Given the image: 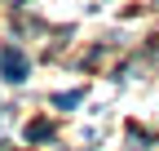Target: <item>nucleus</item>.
<instances>
[{"instance_id":"2","label":"nucleus","mask_w":159,"mask_h":151,"mask_svg":"<svg viewBox=\"0 0 159 151\" xmlns=\"http://www.w3.org/2000/svg\"><path fill=\"white\" fill-rule=\"evenodd\" d=\"M44 138H53V124L49 120H31L27 124V142H44Z\"/></svg>"},{"instance_id":"1","label":"nucleus","mask_w":159,"mask_h":151,"mask_svg":"<svg viewBox=\"0 0 159 151\" xmlns=\"http://www.w3.org/2000/svg\"><path fill=\"white\" fill-rule=\"evenodd\" d=\"M27 71H31V62H27L22 49H18V45H0V76H5L9 85H22Z\"/></svg>"},{"instance_id":"3","label":"nucleus","mask_w":159,"mask_h":151,"mask_svg":"<svg viewBox=\"0 0 159 151\" xmlns=\"http://www.w3.org/2000/svg\"><path fill=\"white\" fill-rule=\"evenodd\" d=\"M84 102V93L80 89H66V93H53V107H62V111H71V107H80Z\"/></svg>"}]
</instances>
